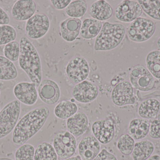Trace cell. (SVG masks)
<instances>
[{
	"instance_id": "1",
	"label": "cell",
	"mask_w": 160,
	"mask_h": 160,
	"mask_svg": "<svg viewBox=\"0 0 160 160\" xmlns=\"http://www.w3.org/2000/svg\"><path fill=\"white\" fill-rule=\"evenodd\" d=\"M49 115L50 110L47 106L38 107L24 115L13 131L14 144L22 145L33 137L44 126Z\"/></svg>"
},
{
	"instance_id": "2",
	"label": "cell",
	"mask_w": 160,
	"mask_h": 160,
	"mask_svg": "<svg viewBox=\"0 0 160 160\" xmlns=\"http://www.w3.org/2000/svg\"><path fill=\"white\" fill-rule=\"evenodd\" d=\"M20 67L27 74L31 82L38 87L42 80V65L40 56L36 49L26 37L20 39Z\"/></svg>"
},
{
	"instance_id": "3",
	"label": "cell",
	"mask_w": 160,
	"mask_h": 160,
	"mask_svg": "<svg viewBox=\"0 0 160 160\" xmlns=\"http://www.w3.org/2000/svg\"><path fill=\"white\" fill-rule=\"evenodd\" d=\"M125 26L121 23L105 22L96 37L94 49L96 51H108L119 46L126 34Z\"/></svg>"
},
{
	"instance_id": "4",
	"label": "cell",
	"mask_w": 160,
	"mask_h": 160,
	"mask_svg": "<svg viewBox=\"0 0 160 160\" xmlns=\"http://www.w3.org/2000/svg\"><path fill=\"white\" fill-rule=\"evenodd\" d=\"M21 102L15 100L6 104L0 111V140L14 131L21 113Z\"/></svg>"
},
{
	"instance_id": "5",
	"label": "cell",
	"mask_w": 160,
	"mask_h": 160,
	"mask_svg": "<svg viewBox=\"0 0 160 160\" xmlns=\"http://www.w3.org/2000/svg\"><path fill=\"white\" fill-rule=\"evenodd\" d=\"M156 25L148 18H139L132 22L127 29L128 37L131 41L142 42L150 39L155 34Z\"/></svg>"
},
{
	"instance_id": "6",
	"label": "cell",
	"mask_w": 160,
	"mask_h": 160,
	"mask_svg": "<svg viewBox=\"0 0 160 160\" xmlns=\"http://www.w3.org/2000/svg\"><path fill=\"white\" fill-rule=\"evenodd\" d=\"M78 143L76 137L68 131L61 130L54 135L53 147L58 157L65 160L73 157Z\"/></svg>"
},
{
	"instance_id": "7",
	"label": "cell",
	"mask_w": 160,
	"mask_h": 160,
	"mask_svg": "<svg viewBox=\"0 0 160 160\" xmlns=\"http://www.w3.org/2000/svg\"><path fill=\"white\" fill-rule=\"evenodd\" d=\"M50 26L48 17L44 13L34 14L26 22L25 32L28 37L37 39L48 33Z\"/></svg>"
},
{
	"instance_id": "8",
	"label": "cell",
	"mask_w": 160,
	"mask_h": 160,
	"mask_svg": "<svg viewBox=\"0 0 160 160\" xmlns=\"http://www.w3.org/2000/svg\"><path fill=\"white\" fill-rule=\"evenodd\" d=\"M66 72L72 82L78 84L85 80L89 73L88 62L82 56H74L68 62Z\"/></svg>"
},
{
	"instance_id": "9",
	"label": "cell",
	"mask_w": 160,
	"mask_h": 160,
	"mask_svg": "<svg viewBox=\"0 0 160 160\" xmlns=\"http://www.w3.org/2000/svg\"><path fill=\"white\" fill-rule=\"evenodd\" d=\"M130 80L132 86L143 92L152 90L155 85L153 75L143 66L138 65L130 73Z\"/></svg>"
},
{
	"instance_id": "10",
	"label": "cell",
	"mask_w": 160,
	"mask_h": 160,
	"mask_svg": "<svg viewBox=\"0 0 160 160\" xmlns=\"http://www.w3.org/2000/svg\"><path fill=\"white\" fill-rule=\"evenodd\" d=\"M111 99L113 103L118 107L134 104L135 99L131 83L123 81L117 84L112 91Z\"/></svg>"
},
{
	"instance_id": "11",
	"label": "cell",
	"mask_w": 160,
	"mask_h": 160,
	"mask_svg": "<svg viewBox=\"0 0 160 160\" xmlns=\"http://www.w3.org/2000/svg\"><path fill=\"white\" fill-rule=\"evenodd\" d=\"M142 13V9L138 3L133 1L125 0L119 3L115 8L116 18L122 22L134 21Z\"/></svg>"
},
{
	"instance_id": "12",
	"label": "cell",
	"mask_w": 160,
	"mask_h": 160,
	"mask_svg": "<svg viewBox=\"0 0 160 160\" xmlns=\"http://www.w3.org/2000/svg\"><path fill=\"white\" fill-rule=\"evenodd\" d=\"M99 92L98 88L95 84L84 80L75 85L71 95L74 99L80 103H89L97 98Z\"/></svg>"
},
{
	"instance_id": "13",
	"label": "cell",
	"mask_w": 160,
	"mask_h": 160,
	"mask_svg": "<svg viewBox=\"0 0 160 160\" xmlns=\"http://www.w3.org/2000/svg\"><path fill=\"white\" fill-rule=\"evenodd\" d=\"M38 94L43 102L48 105H53L61 98V89L55 81L51 79H43L38 87Z\"/></svg>"
},
{
	"instance_id": "14",
	"label": "cell",
	"mask_w": 160,
	"mask_h": 160,
	"mask_svg": "<svg viewBox=\"0 0 160 160\" xmlns=\"http://www.w3.org/2000/svg\"><path fill=\"white\" fill-rule=\"evenodd\" d=\"M13 93L18 101L27 106L34 105L38 98L36 85L32 82L18 83L14 86Z\"/></svg>"
},
{
	"instance_id": "15",
	"label": "cell",
	"mask_w": 160,
	"mask_h": 160,
	"mask_svg": "<svg viewBox=\"0 0 160 160\" xmlns=\"http://www.w3.org/2000/svg\"><path fill=\"white\" fill-rule=\"evenodd\" d=\"M92 132L94 137L102 144H108L114 136L115 126L110 119H100L92 124Z\"/></svg>"
},
{
	"instance_id": "16",
	"label": "cell",
	"mask_w": 160,
	"mask_h": 160,
	"mask_svg": "<svg viewBox=\"0 0 160 160\" xmlns=\"http://www.w3.org/2000/svg\"><path fill=\"white\" fill-rule=\"evenodd\" d=\"M100 143L92 135L83 137L78 146V151L82 160H93L100 152Z\"/></svg>"
},
{
	"instance_id": "17",
	"label": "cell",
	"mask_w": 160,
	"mask_h": 160,
	"mask_svg": "<svg viewBox=\"0 0 160 160\" xmlns=\"http://www.w3.org/2000/svg\"><path fill=\"white\" fill-rule=\"evenodd\" d=\"M36 4L32 0H18L11 9L12 18L18 21L28 20L35 14Z\"/></svg>"
},
{
	"instance_id": "18",
	"label": "cell",
	"mask_w": 160,
	"mask_h": 160,
	"mask_svg": "<svg viewBox=\"0 0 160 160\" xmlns=\"http://www.w3.org/2000/svg\"><path fill=\"white\" fill-rule=\"evenodd\" d=\"M89 120L87 115L83 112H78L67 120V128L75 137L83 135L88 128Z\"/></svg>"
},
{
	"instance_id": "19",
	"label": "cell",
	"mask_w": 160,
	"mask_h": 160,
	"mask_svg": "<svg viewBox=\"0 0 160 160\" xmlns=\"http://www.w3.org/2000/svg\"><path fill=\"white\" fill-rule=\"evenodd\" d=\"M82 24L80 19L68 18L61 22L60 33L63 39L67 42L75 41L80 34Z\"/></svg>"
},
{
	"instance_id": "20",
	"label": "cell",
	"mask_w": 160,
	"mask_h": 160,
	"mask_svg": "<svg viewBox=\"0 0 160 160\" xmlns=\"http://www.w3.org/2000/svg\"><path fill=\"white\" fill-rule=\"evenodd\" d=\"M88 12L91 18L103 21L109 19L112 17L113 10L107 1L98 0L91 5Z\"/></svg>"
},
{
	"instance_id": "21",
	"label": "cell",
	"mask_w": 160,
	"mask_h": 160,
	"mask_svg": "<svg viewBox=\"0 0 160 160\" xmlns=\"http://www.w3.org/2000/svg\"><path fill=\"white\" fill-rule=\"evenodd\" d=\"M150 126L149 121L147 119H133L129 125L128 133L134 140H142L149 133Z\"/></svg>"
},
{
	"instance_id": "22",
	"label": "cell",
	"mask_w": 160,
	"mask_h": 160,
	"mask_svg": "<svg viewBox=\"0 0 160 160\" xmlns=\"http://www.w3.org/2000/svg\"><path fill=\"white\" fill-rule=\"evenodd\" d=\"M101 21L93 18H88L82 22L80 35L84 39H91L97 37L102 28Z\"/></svg>"
},
{
	"instance_id": "23",
	"label": "cell",
	"mask_w": 160,
	"mask_h": 160,
	"mask_svg": "<svg viewBox=\"0 0 160 160\" xmlns=\"http://www.w3.org/2000/svg\"><path fill=\"white\" fill-rule=\"evenodd\" d=\"M155 147L152 142L143 141L135 144L132 157L133 160H147L154 152Z\"/></svg>"
},
{
	"instance_id": "24",
	"label": "cell",
	"mask_w": 160,
	"mask_h": 160,
	"mask_svg": "<svg viewBox=\"0 0 160 160\" xmlns=\"http://www.w3.org/2000/svg\"><path fill=\"white\" fill-rule=\"evenodd\" d=\"M160 109L158 101L154 99L147 100L143 101L139 108V115L145 119H152L157 116Z\"/></svg>"
},
{
	"instance_id": "25",
	"label": "cell",
	"mask_w": 160,
	"mask_h": 160,
	"mask_svg": "<svg viewBox=\"0 0 160 160\" xmlns=\"http://www.w3.org/2000/svg\"><path fill=\"white\" fill-rule=\"evenodd\" d=\"M78 107L74 102L63 101L54 108V114L57 118L68 119L78 112Z\"/></svg>"
},
{
	"instance_id": "26",
	"label": "cell",
	"mask_w": 160,
	"mask_h": 160,
	"mask_svg": "<svg viewBox=\"0 0 160 160\" xmlns=\"http://www.w3.org/2000/svg\"><path fill=\"white\" fill-rule=\"evenodd\" d=\"M18 76V70L14 63L5 56L0 55V80H12Z\"/></svg>"
},
{
	"instance_id": "27",
	"label": "cell",
	"mask_w": 160,
	"mask_h": 160,
	"mask_svg": "<svg viewBox=\"0 0 160 160\" xmlns=\"http://www.w3.org/2000/svg\"><path fill=\"white\" fill-rule=\"evenodd\" d=\"M34 160H58V155L52 145L43 142L35 149Z\"/></svg>"
},
{
	"instance_id": "28",
	"label": "cell",
	"mask_w": 160,
	"mask_h": 160,
	"mask_svg": "<svg viewBox=\"0 0 160 160\" xmlns=\"http://www.w3.org/2000/svg\"><path fill=\"white\" fill-rule=\"evenodd\" d=\"M86 2L83 0L72 1L65 8V12L70 18H82L87 11Z\"/></svg>"
},
{
	"instance_id": "29",
	"label": "cell",
	"mask_w": 160,
	"mask_h": 160,
	"mask_svg": "<svg viewBox=\"0 0 160 160\" xmlns=\"http://www.w3.org/2000/svg\"><path fill=\"white\" fill-rule=\"evenodd\" d=\"M138 3L149 17L160 21V2L158 0H139Z\"/></svg>"
},
{
	"instance_id": "30",
	"label": "cell",
	"mask_w": 160,
	"mask_h": 160,
	"mask_svg": "<svg viewBox=\"0 0 160 160\" xmlns=\"http://www.w3.org/2000/svg\"><path fill=\"white\" fill-rule=\"evenodd\" d=\"M148 69L152 75L160 79V51L154 50L148 54L146 58Z\"/></svg>"
},
{
	"instance_id": "31",
	"label": "cell",
	"mask_w": 160,
	"mask_h": 160,
	"mask_svg": "<svg viewBox=\"0 0 160 160\" xmlns=\"http://www.w3.org/2000/svg\"><path fill=\"white\" fill-rule=\"evenodd\" d=\"M135 145L134 140L128 134L121 135L117 142V147L119 151L125 156L132 153Z\"/></svg>"
},
{
	"instance_id": "32",
	"label": "cell",
	"mask_w": 160,
	"mask_h": 160,
	"mask_svg": "<svg viewBox=\"0 0 160 160\" xmlns=\"http://www.w3.org/2000/svg\"><path fill=\"white\" fill-rule=\"evenodd\" d=\"M17 32L13 26L8 24L0 25V46L15 41Z\"/></svg>"
},
{
	"instance_id": "33",
	"label": "cell",
	"mask_w": 160,
	"mask_h": 160,
	"mask_svg": "<svg viewBox=\"0 0 160 160\" xmlns=\"http://www.w3.org/2000/svg\"><path fill=\"white\" fill-rule=\"evenodd\" d=\"M35 148L30 144H24L21 146L15 154L16 160H34Z\"/></svg>"
},
{
	"instance_id": "34",
	"label": "cell",
	"mask_w": 160,
	"mask_h": 160,
	"mask_svg": "<svg viewBox=\"0 0 160 160\" xmlns=\"http://www.w3.org/2000/svg\"><path fill=\"white\" fill-rule=\"evenodd\" d=\"M3 52L6 58L11 62H17L18 60L20 52L19 43L15 40L6 44L4 47Z\"/></svg>"
},
{
	"instance_id": "35",
	"label": "cell",
	"mask_w": 160,
	"mask_h": 160,
	"mask_svg": "<svg viewBox=\"0 0 160 160\" xmlns=\"http://www.w3.org/2000/svg\"><path fill=\"white\" fill-rule=\"evenodd\" d=\"M149 134L153 139H160V119H157L152 122L150 126Z\"/></svg>"
},
{
	"instance_id": "36",
	"label": "cell",
	"mask_w": 160,
	"mask_h": 160,
	"mask_svg": "<svg viewBox=\"0 0 160 160\" xmlns=\"http://www.w3.org/2000/svg\"><path fill=\"white\" fill-rule=\"evenodd\" d=\"M93 160H118L114 155L108 152L106 149H102Z\"/></svg>"
},
{
	"instance_id": "37",
	"label": "cell",
	"mask_w": 160,
	"mask_h": 160,
	"mask_svg": "<svg viewBox=\"0 0 160 160\" xmlns=\"http://www.w3.org/2000/svg\"><path fill=\"white\" fill-rule=\"evenodd\" d=\"M72 2L71 0H51V3L55 9L62 10L67 7Z\"/></svg>"
},
{
	"instance_id": "38",
	"label": "cell",
	"mask_w": 160,
	"mask_h": 160,
	"mask_svg": "<svg viewBox=\"0 0 160 160\" xmlns=\"http://www.w3.org/2000/svg\"><path fill=\"white\" fill-rule=\"evenodd\" d=\"M10 22V18L6 11L0 7V25L8 24Z\"/></svg>"
},
{
	"instance_id": "39",
	"label": "cell",
	"mask_w": 160,
	"mask_h": 160,
	"mask_svg": "<svg viewBox=\"0 0 160 160\" xmlns=\"http://www.w3.org/2000/svg\"><path fill=\"white\" fill-rule=\"evenodd\" d=\"M147 160H160V156L158 155H154L150 157Z\"/></svg>"
},
{
	"instance_id": "40",
	"label": "cell",
	"mask_w": 160,
	"mask_h": 160,
	"mask_svg": "<svg viewBox=\"0 0 160 160\" xmlns=\"http://www.w3.org/2000/svg\"><path fill=\"white\" fill-rule=\"evenodd\" d=\"M64 160H82V159L81 158L80 156H77L76 157H71L69 158L66 159Z\"/></svg>"
},
{
	"instance_id": "41",
	"label": "cell",
	"mask_w": 160,
	"mask_h": 160,
	"mask_svg": "<svg viewBox=\"0 0 160 160\" xmlns=\"http://www.w3.org/2000/svg\"><path fill=\"white\" fill-rule=\"evenodd\" d=\"M157 46H158V49L160 51V37L158 39V41H157Z\"/></svg>"
},
{
	"instance_id": "42",
	"label": "cell",
	"mask_w": 160,
	"mask_h": 160,
	"mask_svg": "<svg viewBox=\"0 0 160 160\" xmlns=\"http://www.w3.org/2000/svg\"><path fill=\"white\" fill-rule=\"evenodd\" d=\"M0 111H1V109H0Z\"/></svg>"
}]
</instances>
